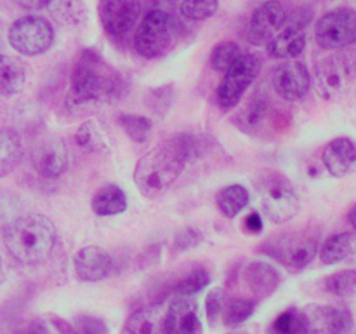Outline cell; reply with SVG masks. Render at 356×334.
Returning <instances> with one entry per match:
<instances>
[{
  "mask_svg": "<svg viewBox=\"0 0 356 334\" xmlns=\"http://www.w3.org/2000/svg\"><path fill=\"white\" fill-rule=\"evenodd\" d=\"M129 89V82L120 72L111 68L99 54L82 52L72 73L68 103L76 108L120 100Z\"/></svg>",
  "mask_w": 356,
  "mask_h": 334,
  "instance_id": "obj_1",
  "label": "cell"
},
{
  "mask_svg": "<svg viewBox=\"0 0 356 334\" xmlns=\"http://www.w3.org/2000/svg\"><path fill=\"white\" fill-rule=\"evenodd\" d=\"M3 244L16 261L42 263L51 256L56 244L54 223L42 214L16 216L2 232Z\"/></svg>",
  "mask_w": 356,
  "mask_h": 334,
  "instance_id": "obj_2",
  "label": "cell"
},
{
  "mask_svg": "<svg viewBox=\"0 0 356 334\" xmlns=\"http://www.w3.org/2000/svg\"><path fill=\"white\" fill-rule=\"evenodd\" d=\"M184 166L186 162L170 145V141L155 146L136 164V186L146 198L160 197L176 183Z\"/></svg>",
  "mask_w": 356,
  "mask_h": 334,
  "instance_id": "obj_3",
  "label": "cell"
},
{
  "mask_svg": "<svg viewBox=\"0 0 356 334\" xmlns=\"http://www.w3.org/2000/svg\"><path fill=\"white\" fill-rule=\"evenodd\" d=\"M174 38H176V28L170 10L149 7L136 28V52L146 59L160 58L172 49Z\"/></svg>",
  "mask_w": 356,
  "mask_h": 334,
  "instance_id": "obj_4",
  "label": "cell"
},
{
  "mask_svg": "<svg viewBox=\"0 0 356 334\" xmlns=\"http://www.w3.org/2000/svg\"><path fill=\"white\" fill-rule=\"evenodd\" d=\"M356 79V52L339 49L318 63L315 72V89L323 100L343 96Z\"/></svg>",
  "mask_w": 356,
  "mask_h": 334,
  "instance_id": "obj_5",
  "label": "cell"
},
{
  "mask_svg": "<svg viewBox=\"0 0 356 334\" xmlns=\"http://www.w3.org/2000/svg\"><path fill=\"white\" fill-rule=\"evenodd\" d=\"M9 44L23 56H38L47 52L54 42L51 23L40 16H23L9 28Z\"/></svg>",
  "mask_w": 356,
  "mask_h": 334,
  "instance_id": "obj_6",
  "label": "cell"
},
{
  "mask_svg": "<svg viewBox=\"0 0 356 334\" xmlns=\"http://www.w3.org/2000/svg\"><path fill=\"white\" fill-rule=\"evenodd\" d=\"M261 72V61L252 52H242L238 59L225 72L221 84L218 87L219 106L235 108L240 103L250 84L257 79Z\"/></svg>",
  "mask_w": 356,
  "mask_h": 334,
  "instance_id": "obj_7",
  "label": "cell"
},
{
  "mask_svg": "<svg viewBox=\"0 0 356 334\" xmlns=\"http://www.w3.org/2000/svg\"><path fill=\"white\" fill-rule=\"evenodd\" d=\"M315 40L325 51H339L356 42V13L348 7L329 10L315 26Z\"/></svg>",
  "mask_w": 356,
  "mask_h": 334,
  "instance_id": "obj_8",
  "label": "cell"
},
{
  "mask_svg": "<svg viewBox=\"0 0 356 334\" xmlns=\"http://www.w3.org/2000/svg\"><path fill=\"white\" fill-rule=\"evenodd\" d=\"M259 204L271 223H287L301 209L298 193L285 180L271 176L259 186Z\"/></svg>",
  "mask_w": 356,
  "mask_h": 334,
  "instance_id": "obj_9",
  "label": "cell"
},
{
  "mask_svg": "<svg viewBox=\"0 0 356 334\" xmlns=\"http://www.w3.org/2000/svg\"><path fill=\"white\" fill-rule=\"evenodd\" d=\"M287 24V9L278 0H268L252 13L247 38L254 45H268L271 38Z\"/></svg>",
  "mask_w": 356,
  "mask_h": 334,
  "instance_id": "obj_10",
  "label": "cell"
},
{
  "mask_svg": "<svg viewBox=\"0 0 356 334\" xmlns=\"http://www.w3.org/2000/svg\"><path fill=\"white\" fill-rule=\"evenodd\" d=\"M97 14L111 37H125L141 16V0H101Z\"/></svg>",
  "mask_w": 356,
  "mask_h": 334,
  "instance_id": "obj_11",
  "label": "cell"
},
{
  "mask_svg": "<svg viewBox=\"0 0 356 334\" xmlns=\"http://www.w3.org/2000/svg\"><path fill=\"white\" fill-rule=\"evenodd\" d=\"M302 312L306 317L305 334H350L353 331V315L341 306L309 305Z\"/></svg>",
  "mask_w": 356,
  "mask_h": 334,
  "instance_id": "obj_12",
  "label": "cell"
},
{
  "mask_svg": "<svg viewBox=\"0 0 356 334\" xmlns=\"http://www.w3.org/2000/svg\"><path fill=\"white\" fill-rule=\"evenodd\" d=\"M318 244L312 237L287 235L270 242V254L284 267L299 271L305 270L316 256Z\"/></svg>",
  "mask_w": 356,
  "mask_h": 334,
  "instance_id": "obj_13",
  "label": "cell"
},
{
  "mask_svg": "<svg viewBox=\"0 0 356 334\" xmlns=\"http://www.w3.org/2000/svg\"><path fill=\"white\" fill-rule=\"evenodd\" d=\"M31 166L42 177L54 180L68 167V150L59 138H44L31 150Z\"/></svg>",
  "mask_w": 356,
  "mask_h": 334,
  "instance_id": "obj_14",
  "label": "cell"
},
{
  "mask_svg": "<svg viewBox=\"0 0 356 334\" xmlns=\"http://www.w3.org/2000/svg\"><path fill=\"white\" fill-rule=\"evenodd\" d=\"M167 334H202L198 303L193 294H177L165 310Z\"/></svg>",
  "mask_w": 356,
  "mask_h": 334,
  "instance_id": "obj_15",
  "label": "cell"
},
{
  "mask_svg": "<svg viewBox=\"0 0 356 334\" xmlns=\"http://www.w3.org/2000/svg\"><path fill=\"white\" fill-rule=\"evenodd\" d=\"M273 86L278 96L284 100L299 101L308 94L312 87V77L302 63L287 61L275 70Z\"/></svg>",
  "mask_w": 356,
  "mask_h": 334,
  "instance_id": "obj_16",
  "label": "cell"
},
{
  "mask_svg": "<svg viewBox=\"0 0 356 334\" xmlns=\"http://www.w3.org/2000/svg\"><path fill=\"white\" fill-rule=\"evenodd\" d=\"M75 271L80 280L83 282H99L110 275L113 260L110 253L96 244L80 247L79 253L73 257Z\"/></svg>",
  "mask_w": 356,
  "mask_h": 334,
  "instance_id": "obj_17",
  "label": "cell"
},
{
  "mask_svg": "<svg viewBox=\"0 0 356 334\" xmlns=\"http://www.w3.org/2000/svg\"><path fill=\"white\" fill-rule=\"evenodd\" d=\"M273 106L264 94H254L236 115V125L249 136H263L273 120Z\"/></svg>",
  "mask_w": 356,
  "mask_h": 334,
  "instance_id": "obj_18",
  "label": "cell"
},
{
  "mask_svg": "<svg viewBox=\"0 0 356 334\" xmlns=\"http://www.w3.org/2000/svg\"><path fill=\"white\" fill-rule=\"evenodd\" d=\"M323 166L332 176L344 177L356 170V143L350 138H336L323 150Z\"/></svg>",
  "mask_w": 356,
  "mask_h": 334,
  "instance_id": "obj_19",
  "label": "cell"
},
{
  "mask_svg": "<svg viewBox=\"0 0 356 334\" xmlns=\"http://www.w3.org/2000/svg\"><path fill=\"white\" fill-rule=\"evenodd\" d=\"M75 143L89 153H108L113 148V134L103 118L92 117L82 122L75 132Z\"/></svg>",
  "mask_w": 356,
  "mask_h": 334,
  "instance_id": "obj_20",
  "label": "cell"
},
{
  "mask_svg": "<svg viewBox=\"0 0 356 334\" xmlns=\"http://www.w3.org/2000/svg\"><path fill=\"white\" fill-rule=\"evenodd\" d=\"M268 52L275 58L294 59L301 56L306 49V26L292 23L287 19V24L275 35L266 45Z\"/></svg>",
  "mask_w": 356,
  "mask_h": 334,
  "instance_id": "obj_21",
  "label": "cell"
},
{
  "mask_svg": "<svg viewBox=\"0 0 356 334\" xmlns=\"http://www.w3.org/2000/svg\"><path fill=\"white\" fill-rule=\"evenodd\" d=\"M280 273H278V270H275V267L261 263V261L249 263L243 270L245 285L257 298H266V296L273 294L275 289L280 284Z\"/></svg>",
  "mask_w": 356,
  "mask_h": 334,
  "instance_id": "obj_22",
  "label": "cell"
},
{
  "mask_svg": "<svg viewBox=\"0 0 356 334\" xmlns=\"http://www.w3.org/2000/svg\"><path fill=\"white\" fill-rule=\"evenodd\" d=\"M124 334H167L165 312L160 305L145 306L127 319Z\"/></svg>",
  "mask_w": 356,
  "mask_h": 334,
  "instance_id": "obj_23",
  "label": "cell"
},
{
  "mask_svg": "<svg viewBox=\"0 0 356 334\" xmlns=\"http://www.w3.org/2000/svg\"><path fill=\"white\" fill-rule=\"evenodd\" d=\"M28 72L21 59L0 54V96H14L26 87Z\"/></svg>",
  "mask_w": 356,
  "mask_h": 334,
  "instance_id": "obj_24",
  "label": "cell"
},
{
  "mask_svg": "<svg viewBox=\"0 0 356 334\" xmlns=\"http://www.w3.org/2000/svg\"><path fill=\"white\" fill-rule=\"evenodd\" d=\"M90 209L97 216H117L127 209V197L117 184H106L94 193Z\"/></svg>",
  "mask_w": 356,
  "mask_h": 334,
  "instance_id": "obj_25",
  "label": "cell"
},
{
  "mask_svg": "<svg viewBox=\"0 0 356 334\" xmlns=\"http://www.w3.org/2000/svg\"><path fill=\"white\" fill-rule=\"evenodd\" d=\"M45 9L52 19L65 26H80L89 17V9L83 0H49Z\"/></svg>",
  "mask_w": 356,
  "mask_h": 334,
  "instance_id": "obj_26",
  "label": "cell"
},
{
  "mask_svg": "<svg viewBox=\"0 0 356 334\" xmlns=\"http://www.w3.org/2000/svg\"><path fill=\"white\" fill-rule=\"evenodd\" d=\"M23 159V143L13 129H0V177L7 176Z\"/></svg>",
  "mask_w": 356,
  "mask_h": 334,
  "instance_id": "obj_27",
  "label": "cell"
},
{
  "mask_svg": "<svg viewBox=\"0 0 356 334\" xmlns=\"http://www.w3.org/2000/svg\"><path fill=\"white\" fill-rule=\"evenodd\" d=\"M356 249V237L353 233H336L330 235L320 247V261L323 264H336L350 257Z\"/></svg>",
  "mask_w": 356,
  "mask_h": 334,
  "instance_id": "obj_28",
  "label": "cell"
},
{
  "mask_svg": "<svg viewBox=\"0 0 356 334\" xmlns=\"http://www.w3.org/2000/svg\"><path fill=\"white\" fill-rule=\"evenodd\" d=\"M249 202V193L242 184H232L226 186L221 193L218 195V205L219 211L226 216V218H235L240 211Z\"/></svg>",
  "mask_w": 356,
  "mask_h": 334,
  "instance_id": "obj_29",
  "label": "cell"
},
{
  "mask_svg": "<svg viewBox=\"0 0 356 334\" xmlns=\"http://www.w3.org/2000/svg\"><path fill=\"white\" fill-rule=\"evenodd\" d=\"M242 47L236 42H222V44H218L212 49L209 63H211L216 72L225 73L242 56Z\"/></svg>",
  "mask_w": 356,
  "mask_h": 334,
  "instance_id": "obj_30",
  "label": "cell"
},
{
  "mask_svg": "<svg viewBox=\"0 0 356 334\" xmlns=\"http://www.w3.org/2000/svg\"><path fill=\"white\" fill-rule=\"evenodd\" d=\"M275 334H305L306 317L302 310L289 308L277 317L273 324Z\"/></svg>",
  "mask_w": 356,
  "mask_h": 334,
  "instance_id": "obj_31",
  "label": "cell"
},
{
  "mask_svg": "<svg viewBox=\"0 0 356 334\" xmlns=\"http://www.w3.org/2000/svg\"><path fill=\"white\" fill-rule=\"evenodd\" d=\"M219 0H181L179 10L191 21H204L218 13Z\"/></svg>",
  "mask_w": 356,
  "mask_h": 334,
  "instance_id": "obj_32",
  "label": "cell"
},
{
  "mask_svg": "<svg viewBox=\"0 0 356 334\" xmlns=\"http://www.w3.org/2000/svg\"><path fill=\"white\" fill-rule=\"evenodd\" d=\"M122 127L125 129L129 138L136 143H146L148 141V136L152 132V122L149 118L143 117V115H132V113H124L118 117Z\"/></svg>",
  "mask_w": 356,
  "mask_h": 334,
  "instance_id": "obj_33",
  "label": "cell"
},
{
  "mask_svg": "<svg viewBox=\"0 0 356 334\" xmlns=\"http://www.w3.org/2000/svg\"><path fill=\"white\" fill-rule=\"evenodd\" d=\"M254 310H256V301H254V299H233V301H229L228 306H226L222 319H225V324L228 327L240 326V324H243L250 315H252Z\"/></svg>",
  "mask_w": 356,
  "mask_h": 334,
  "instance_id": "obj_34",
  "label": "cell"
},
{
  "mask_svg": "<svg viewBox=\"0 0 356 334\" xmlns=\"http://www.w3.org/2000/svg\"><path fill=\"white\" fill-rule=\"evenodd\" d=\"M327 289L336 296H351L356 291V270H343L327 277Z\"/></svg>",
  "mask_w": 356,
  "mask_h": 334,
  "instance_id": "obj_35",
  "label": "cell"
},
{
  "mask_svg": "<svg viewBox=\"0 0 356 334\" xmlns=\"http://www.w3.org/2000/svg\"><path fill=\"white\" fill-rule=\"evenodd\" d=\"M229 298L226 294V291L222 289H212L211 292L205 298V313H207L209 322L214 326L222 315H225V310L228 306Z\"/></svg>",
  "mask_w": 356,
  "mask_h": 334,
  "instance_id": "obj_36",
  "label": "cell"
},
{
  "mask_svg": "<svg viewBox=\"0 0 356 334\" xmlns=\"http://www.w3.org/2000/svg\"><path fill=\"white\" fill-rule=\"evenodd\" d=\"M209 271L204 268H198V270L191 271L176 289V294H197L200 292L205 285L209 284Z\"/></svg>",
  "mask_w": 356,
  "mask_h": 334,
  "instance_id": "obj_37",
  "label": "cell"
},
{
  "mask_svg": "<svg viewBox=\"0 0 356 334\" xmlns=\"http://www.w3.org/2000/svg\"><path fill=\"white\" fill-rule=\"evenodd\" d=\"M73 333L75 334H108V329L106 326H104L103 320L96 319V317L82 315L75 320Z\"/></svg>",
  "mask_w": 356,
  "mask_h": 334,
  "instance_id": "obj_38",
  "label": "cell"
},
{
  "mask_svg": "<svg viewBox=\"0 0 356 334\" xmlns=\"http://www.w3.org/2000/svg\"><path fill=\"white\" fill-rule=\"evenodd\" d=\"M16 204H14L13 197H7V195H0V233L6 230V226L13 221L16 216Z\"/></svg>",
  "mask_w": 356,
  "mask_h": 334,
  "instance_id": "obj_39",
  "label": "cell"
},
{
  "mask_svg": "<svg viewBox=\"0 0 356 334\" xmlns=\"http://www.w3.org/2000/svg\"><path fill=\"white\" fill-rule=\"evenodd\" d=\"M198 233L195 230H186L184 233H181L179 237L176 239V247L177 249H188L190 246H195L198 242Z\"/></svg>",
  "mask_w": 356,
  "mask_h": 334,
  "instance_id": "obj_40",
  "label": "cell"
},
{
  "mask_svg": "<svg viewBox=\"0 0 356 334\" xmlns=\"http://www.w3.org/2000/svg\"><path fill=\"white\" fill-rule=\"evenodd\" d=\"M243 223H245L247 232L254 233V235H256V233H259L261 230H263V219H261L259 212H252V214H249Z\"/></svg>",
  "mask_w": 356,
  "mask_h": 334,
  "instance_id": "obj_41",
  "label": "cell"
},
{
  "mask_svg": "<svg viewBox=\"0 0 356 334\" xmlns=\"http://www.w3.org/2000/svg\"><path fill=\"white\" fill-rule=\"evenodd\" d=\"M24 334H51V326L44 320H33Z\"/></svg>",
  "mask_w": 356,
  "mask_h": 334,
  "instance_id": "obj_42",
  "label": "cell"
},
{
  "mask_svg": "<svg viewBox=\"0 0 356 334\" xmlns=\"http://www.w3.org/2000/svg\"><path fill=\"white\" fill-rule=\"evenodd\" d=\"M14 2L26 10H40L47 7L49 0H14Z\"/></svg>",
  "mask_w": 356,
  "mask_h": 334,
  "instance_id": "obj_43",
  "label": "cell"
},
{
  "mask_svg": "<svg viewBox=\"0 0 356 334\" xmlns=\"http://www.w3.org/2000/svg\"><path fill=\"white\" fill-rule=\"evenodd\" d=\"M348 223H350L351 228L356 232V204L350 209V212H348Z\"/></svg>",
  "mask_w": 356,
  "mask_h": 334,
  "instance_id": "obj_44",
  "label": "cell"
},
{
  "mask_svg": "<svg viewBox=\"0 0 356 334\" xmlns=\"http://www.w3.org/2000/svg\"><path fill=\"white\" fill-rule=\"evenodd\" d=\"M6 280V270H3V263H2V257H0V285L3 284Z\"/></svg>",
  "mask_w": 356,
  "mask_h": 334,
  "instance_id": "obj_45",
  "label": "cell"
},
{
  "mask_svg": "<svg viewBox=\"0 0 356 334\" xmlns=\"http://www.w3.org/2000/svg\"><path fill=\"white\" fill-rule=\"evenodd\" d=\"M72 334H75V333H72Z\"/></svg>",
  "mask_w": 356,
  "mask_h": 334,
  "instance_id": "obj_46",
  "label": "cell"
}]
</instances>
